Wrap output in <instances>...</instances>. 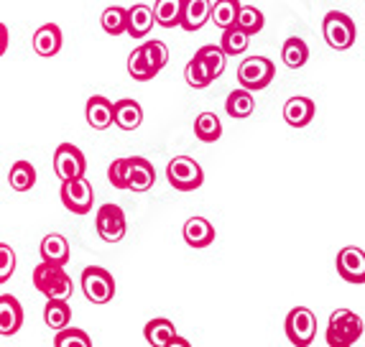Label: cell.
Here are the masks:
<instances>
[{"label":"cell","instance_id":"obj_1","mask_svg":"<svg viewBox=\"0 0 365 347\" xmlns=\"http://www.w3.org/2000/svg\"><path fill=\"white\" fill-rule=\"evenodd\" d=\"M31 279H34L36 291H41L46 299H64V301H69V296H72V291H74L72 279L67 276L64 266H54V263L41 261L34 268V276H31Z\"/></svg>","mask_w":365,"mask_h":347},{"label":"cell","instance_id":"obj_2","mask_svg":"<svg viewBox=\"0 0 365 347\" xmlns=\"http://www.w3.org/2000/svg\"><path fill=\"white\" fill-rule=\"evenodd\" d=\"M363 337V319L350 309H337L329 314L324 340L329 347H353Z\"/></svg>","mask_w":365,"mask_h":347},{"label":"cell","instance_id":"obj_3","mask_svg":"<svg viewBox=\"0 0 365 347\" xmlns=\"http://www.w3.org/2000/svg\"><path fill=\"white\" fill-rule=\"evenodd\" d=\"M322 33L324 41L337 51L350 49L358 38V26L353 24V19L342 11H329L322 21Z\"/></svg>","mask_w":365,"mask_h":347},{"label":"cell","instance_id":"obj_4","mask_svg":"<svg viewBox=\"0 0 365 347\" xmlns=\"http://www.w3.org/2000/svg\"><path fill=\"white\" fill-rule=\"evenodd\" d=\"M276 77V67L274 61L266 59V56H248V59L240 61L237 67V82L243 90H266Z\"/></svg>","mask_w":365,"mask_h":347},{"label":"cell","instance_id":"obj_5","mask_svg":"<svg viewBox=\"0 0 365 347\" xmlns=\"http://www.w3.org/2000/svg\"><path fill=\"white\" fill-rule=\"evenodd\" d=\"M82 291L92 304H108L115 296V279L108 268L90 266L82 271Z\"/></svg>","mask_w":365,"mask_h":347},{"label":"cell","instance_id":"obj_6","mask_svg":"<svg viewBox=\"0 0 365 347\" xmlns=\"http://www.w3.org/2000/svg\"><path fill=\"white\" fill-rule=\"evenodd\" d=\"M284 332H287L289 342L294 347H309L317 337V317L314 311L307 306H294L287 314L284 322Z\"/></svg>","mask_w":365,"mask_h":347},{"label":"cell","instance_id":"obj_7","mask_svg":"<svg viewBox=\"0 0 365 347\" xmlns=\"http://www.w3.org/2000/svg\"><path fill=\"white\" fill-rule=\"evenodd\" d=\"M166 179H169V184L177 192H195L205 182V171H202V166L195 159L177 156V159H171L169 166H166Z\"/></svg>","mask_w":365,"mask_h":347},{"label":"cell","instance_id":"obj_8","mask_svg":"<svg viewBox=\"0 0 365 347\" xmlns=\"http://www.w3.org/2000/svg\"><path fill=\"white\" fill-rule=\"evenodd\" d=\"M87 171L85 153L79 151L72 143H61L54 151V174L61 182H72V179H82Z\"/></svg>","mask_w":365,"mask_h":347},{"label":"cell","instance_id":"obj_9","mask_svg":"<svg viewBox=\"0 0 365 347\" xmlns=\"http://www.w3.org/2000/svg\"><path fill=\"white\" fill-rule=\"evenodd\" d=\"M95 227H98V235L105 243H120L125 238V230H128L123 207H118V204H103L98 209V217H95Z\"/></svg>","mask_w":365,"mask_h":347},{"label":"cell","instance_id":"obj_10","mask_svg":"<svg viewBox=\"0 0 365 347\" xmlns=\"http://www.w3.org/2000/svg\"><path fill=\"white\" fill-rule=\"evenodd\" d=\"M61 204L69 209L72 214H87L92 209V202H95V192H92V184L82 179H72V182H61Z\"/></svg>","mask_w":365,"mask_h":347},{"label":"cell","instance_id":"obj_11","mask_svg":"<svg viewBox=\"0 0 365 347\" xmlns=\"http://www.w3.org/2000/svg\"><path fill=\"white\" fill-rule=\"evenodd\" d=\"M337 274L347 284H365V250L347 245L337 253Z\"/></svg>","mask_w":365,"mask_h":347},{"label":"cell","instance_id":"obj_12","mask_svg":"<svg viewBox=\"0 0 365 347\" xmlns=\"http://www.w3.org/2000/svg\"><path fill=\"white\" fill-rule=\"evenodd\" d=\"M85 115L92 128L105 130L115 123V103H110V100L103 98V95H92V98L87 100Z\"/></svg>","mask_w":365,"mask_h":347},{"label":"cell","instance_id":"obj_13","mask_svg":"<svg viewBox=\"0 0 365 347\" xmlns=\"http://www.w3.org/2000/svg\"><path fill=\"white\" fill-rule=\"evenodd\" d=\"M21 324H24V306H21V301L16 296H11V294H3L0 296V335H16Z\"/></svg>","mask_w":365,"mask_h":347},{"label":"cell","instance_id":"obj_14","mask_svg":"<svg viewBox=\"0 0 365 347\" xmlns=\"http://www.w3.org/2000/svg\"><path fill=\"white\" fill-rule=\"evenodd\" d=\"M314 113H317V105L314 100L309 98H289L287 105H284V120L292 125V128H304L314 120Z\"/></svg>","mask_w":365,"mask_h":347},{"label":"cell","instance_id":"obj_15","mask_svg":"<svg viewBox=\"0 0 365 347\" xmlns=\"http://www.w3.org/2000/svg\"><path fill=\"white\" fill-rule=\"evenodd\" d=\"M184 240L189 248H207L215 243V227L205 217H189L184 222Z\"/></svg>","mask_w":365,"mask_h":347},{"label":"cell","instance_id":"obj_16","mask_svg":"<svg viewBox=\"0 0 365 347\" xmlns=\"http://www.w3.org/2000/svg\"><path fill=\"white\" fill-rule=\"evenodd\" d=\"M61 49V29L56 24H43L34 33V51L38 56H56Z\"/></svg>","mask_w":365,"mask_h":347},{"label":"cell","instance_id":"obj_17","mask_svg":"<svg viewBox=\"0 0 365 347\" xmlns=\"http://www.w3.org/2000/svg\"><path fill=\"white\" fill-rule=\"evenodd\" d=\"M156 182L153 164L143 156H130V171H128V189L133 192H148Z\"/></svg>","mask_w":365,"mask_h":347},{"label":"cell","instance_id":"obj_18","mask_svg":"<svg viewBox=\"0 0 365 347\" xmlns=\"http://www.w3.org/2000/svg\"><path fill=\"white\" fill-rule=\"evenodd\" d=\"M153 24H156V13L146 3H135L128 8V33L133 38H143L151 33Z\"/></svg>","mask_w":365,"mask_h":347},{"label":"cell","instance_id":"obj_19","mask_svg":"<svg viewBox=\"0 0 365 347\" xmlns=\"http://www.w3.org/2000/svg\"><path fill=\"white\" fill-rule=\"evenodd\" d=\"M207 21H212V3L210 0H184V31H200Z\"/></svg>","mask_w":365,"mask_h":347},{"label":"cell","instance_id":"obj_20","mask_svg":"<svg viewBox=\"0 0 365 347\" xmlns=\"http://www.w3.org/2000/svg\"><path fill=\"white\" fill-rule=\"evenodd\" d=\"M41 261L46 263H54V266H67L69 263V243L64 235H59V232H51V235H46V238L41 240Z\"/></svg>","mask_w":365,"mask_h":347},{"label":"cell","instance_id":"obj_21","mask_svg":"<svg viewBox=\"0 0 365 347\" xmlns=\"http://www.w3.org/2000/svg\"><path fill=\"white\" fill-rule=\"evenodd\" d=\"M43 322L46 327L54 329V332H61L72 324V306L64 299H49L46 306H43Z\"/></svg>","mask_w":365,"mask_h":347},{"label":"cell","instance_id":"obj_22","mask_svg":"<svg viewBox=\"0 0 365 347\" xmlns=\"http://www.w3.org/2000/svg\"><path fill=\"white\" fill-rule=\"evenodd\" d=\"M143 337H146V342L151 347H169L179 335H177V329H174V322L158 317V319H151V322L143 327Z\"/></svg>","mask_w":365,"mask_h":347},{"label":"cell","instance_id":"obj_23","mask_svg":"<svg viewBox=\"0 0 365 347\" xmlns=\"http://www.w3.org/2000/svg\"><path fill=\"white\" fill-rule=\"evenodd\" d=\"M143 123V108L135 100L123 98L115 103V125L120 130H135Z\"/></svg>","mask_w":365,"mask_h":347},{"label":"cell","instance_id":"obj_24","mask_svg":"<svg viewBox=\"0 0 365 347\" xmlns=\"http://www.w3.org/2000/svg\"><path fill=\"white\" fill-rule=\"evenodd\" d=\"M225 110L230 118H237V120H243V118L253 115V110H256V100H253V92L250 90H232L225 100Z\"/></svg>","mask_w":365,"mask_h":347},{"label":"cell","instance_id":"obj_25","mask_svg":"<svg viewBox=\"0 0 365 347\" xmlns=\"http://www.w3.org/2000/svg\"><path fill=\"white\" fill-rule=\"evenodd\" d=\"M153 13H156V24L164 26V29L182 26L184 0H156L153 3Z\"/></svg>","mask_w":365,"mask_h":347},{"label":"cell","instance_id":"obj_26","mask_svg":"<svg viewBox=\"0 0 365 347\" xmlns=\"http://www.w3.org/2000/svg\"><path fill=\"white\" fill-rule=\"evenodd\" d=\"M240 8H243L240 0H217V3H212V24L222 31L232 29L237 24Z\"/></svg>","mask_w":365,"mask_h":347},{"label":"cell","instance_id":"obj_27","mask_svg":"<svg viewBox=\"0 0 365 347\" xmlns=\"http://www.w3.org/2000/svg\"><path fill=\"white\" fill-rule=\"evenodd\" d=\"M281 59H284V64L289 69H302L307 64V59H309V46L299 36L287 38L284 46H281Z\"/></svg>","mask_w":365,"mask_h":347},{"label":"cell","instance_id":"obj_28","mask_svg":"<svg viewBox=\"0 0 365 347\" xmlns=\"http://www.w3.org/2000/svg\"><path fill=\"white\" fill-rule=\"evenodd\" d=\"M8 184H11V189H16V192H29V189H34V184H36V169H34V164H31V161H16V164L11 166V171H8Z\"/></svg>","mask_w":365,"mask_h":347},{"label":"cell","instance_id":"obj_29","mask_svg":"<svg viewBox=\"0 0 365 347\" xmlns=\"http://www.w3.org/2000/svg\"><path fill=\"white\" fill-rule=\"evenodd\" d=\"M103 31L110 36H120V33H128V8L123 6H110L103 11Z\"/></svg>","mask_w":365,"mask_h":347},{"label":"cell","instance_id":"obj_30","mask_svg":"<svg viewBox=\"0 0 365 347\" xmlns=\"http://www.w3.org/2000/svg\"><path fill=\"white\" fill-rule=\"evenodd\" d=\"M195 135L202 143H215V140H220V135H222V123H220V118L215 115V113H202V115H197Z\"/></svg>","mask_w":365,"mask_h":347},{"label":"cell","instance_id":"obj_31","mask_svg":"<svg viewBox=\"0 0 365 347\" xmlns=\"http://www.w3.org/2000/svg\"><path fill=\"white\" fill-rule=\"evenodd\" d=\"M184 77H187V85L195 87V90H205V87H210L215 82L212 72H210L207 64H205L200 56H192V61H189L187 69H184Z\"/></svg>","mask_w":365,"mask_h":347},{"label":"cell","instance_id":"obj_32","mask_svg":"<svg viewBox=\"0 0 365 347\" xmlns=\"http://www.w3.org/2000/svg\"><path fill=\"white\" fill-rule=\"evenodd\" d=\"M128 74L133 77L135 82H148V80H153L156 77V69L148 64V59H146V54H143V46H135L133 51H130V56H128Z\"/></svg>","mask_w":365,"mask_h":347},{"label":"cell","instance_id":"obj_33","mask_svg":"<svg viewBox=\"0 0 365 347\" xmlns=\"http://www.w3.org/2000/svg\"><path fill=\"white\" fill-rule=\"evenodd\" d=\"M195 56H200L205 64H207V69L212 72V77L217 80L220 74L225 72V59L227 54L222 51V46H217V43H207V46H200V49L195 51Z\"/></svg>","mask_w":365,"mask_h":347},{"label":"cell","instance_id":"obj_34","mask_svg":"<svg viewBox=\"0 0 365 347\" xmlns=\"http://www.w3.org/2000/svg\"><path fill=\"white\" fill-rule=\"evenodd\" d=\"M248 33L245 31H240L237 26H232V29L222 31V38H220V46H222V51H225L227 56H240L245 49H248Z\"/></svg>","mask_w":365,"mask_h":347},{"label":"cell","instance_id":"obj_35","mask_svg":"<svg viewBox=\"0 0 365 347\" xmlns=\"http://www.w3.org/2000/svg\"><path fill=\"white\" fill-rule=\"evenodd\" d=\"M237 29L245 31L248 36H256L261 33L263 26H266V19H263V13L258 11L256 6H243L240 8V16H237Z\"/></svg>","mask_w":365,"mask_h":347},{"label":"cell","instance_id":"obj_36","mask_svg":"<svg viewBox=\"0 0 365 347\" xmlns=\"http://www.w3.org/2000/svg\"><path fill=\"white\" fill-rule=\"evenodd\" d=\"M54 347H92V340L85 329L67 327V329H61V332H56Z\"/></svg>","mask_w":365,"mask_h":347},{"label":"cell","instance_id":"obj_37","mask_svg":"<svg viewBox=\"0 0 365 347\" xmlns=\"http://www.w3.org/2000/svg\"><path fill=\"white\" fill-rule=\"evenodd\" d=\"M143 46V54H146L148 64H151L156 72H161V69L166 67V61H169V49H166L164 41H148V43H140Z\"/></svg>","mask_w":365,"mask_h":347},{"label":"cell","instance_id":"obj_38","mask_svg":"<svg viewBox=\"0 0 365 347\" xmlns=\"http://www.w3.org/2000/svg\"><path fill=\"white\" fill-rule=\"evenodd\" d=\"M128 171L130 159H115L108 169V179L115 189H128Z\"/></svg>","mask_w":365,"mask_h":347},{"label":"cell","instance_id":"obj_39","mask_svg":"<svg viewBox=\"0 0 365 347\" xmlns=\"http://www.w3.org/2000/svg\"><path fill=\"white\" fill-rule=\"evenodd\" d=\"M16 271V253L8 243H0V284H6Z\"/></svg>","mask_w":365,"mask_h":347},{"label":"cell","instance_id":"obj_40","mask_svg":"<svg viewBox=\"0 0 365 347\" xmlns=\"http://www.w3.org/2000/svg\"><path fill=\"white\" fill-rule=\"evenodd\" d=\"M169 347H192V342H189V340H184V337H177V340L171 342Z\"/></svg>","mask_w":365,"mask_h":347},{"label":"cell","instance_id":"obj_41","mask_svg":"<svg viewBox=\"0 0 365 347\" xmlns=\"http://www.w3.org/2000/svg\"><path fill=\"white\" fill-rule=\"evenodd\" d=\"M0 33H3V43H0V51H6L8 49V29H6V26L0 29Z\"/></svg>","mask_w":365,"mask_h":347}]
</instances>
